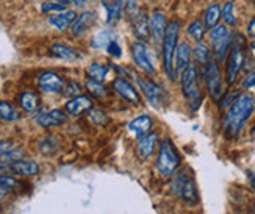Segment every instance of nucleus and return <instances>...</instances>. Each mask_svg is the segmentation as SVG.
I'll return each instance as SVG.
<instances>
[{
    "label": "nucleus",
    "instance_id": "obj_1",
    "mask_svg": "<svg viewBox=\"0 0 255 214\" xmlns=\"http://www.w3.org/2000/svg\"><path fill=\"white\" fill-rule=\"evenodd\" d=\"M255 109V99L251 94H240L224 116V134L227 139H237Z\"/></svg>",
    "mask_w": 255,
    "mask_h": 214
},
{
    "label": "nucleus",
    "instance_id": "obj_2",
    "mask_svg": "<svg viewBox=\"0 0 255 214\" xmlns=\"http://www.w3.org/2000/svg\"><path fill=\"white\" fill-rule=\"evenodd\" d=\"M182 164L180 153L174 145V142L166 138L160 144V152H158V158H157V171L161 177L169 178L172 177Z\"/></svg>",
    "mask_w": 255,
    "mask_h": 214
},
{
    "label": "nucleus",
    "instance_id": "obj_3",
    "mask_svg": "<svg viewBox=\"0 0 255 214\" xmlns=\"http://www.w3.org/2000/svg\"><path fill=\"white\" fill-rule=\"evenodd\" d=\"M179 31H180V25L179 22H169L168 27H166L164 31V38L161 42V53H163V67L166 75L169 77V80H174L175 78V71H174V53L177 49V39H179Z\"/></svg>",
    "mask_w": 255,
    "mask_h": 214
},
{
    "label": "nucleus",
    "instance_id": "obj_4",
    "mask_svg": "<svg viewBox=\"0 0 255 214\" xmlns=\"http://www.w3.org/2000/svg\"><path fill=\"white\" fill-rule=\"evenodd\" d=\"M180 83H182V93L190 100L191 109H197V107L202 104V94L199 89V71L194 64H190L186 69L180 74Z\"/></svg>",
    "mask_w": 255,
    "mask_h": 214
},
{
    "label": "nucleus",
    "instance_id": "obj_5",
    "mask_svg": "<svg viewBox=\"0 0 255 214\" xmlns=\"http://www.w3.org/2000/svg\"><path fill=\"white\" fill-rule=\"evenodd\" d=\"M172 191L177 197H180L188 205H196L199 202L196 182L186 171L175 175L174 182H172Z\"/></svg>",
    "mask_w": 255,
    "mask_h": 214
},
{
    "label": "nucleus",
    "instance_id": "obj_6",
    "mask_svg": "<svg viewBox=\"0 0 255 214\" xmlns=\"http://www.w3.org/2000/svg\"><path fill=\"white\" fill-rule=\"evenodd\" d=\"M204 77H205V85L208 89V94L212 96V99L219 100L223 97V75L219 71V64L215 60H210L204 66Z\"/></svg>",
    "mask_w": 255,
    "mask_h": 214
},
{
    "label": "nucleus",
    "instance_id": "obj_7",
    "mask_svg": "<svg viewBox=\"0 0 255 214\" xmlns=\"http://www.w3.org/2000/svg\"><path fill=\"white\" fill-rule=\"evenodd\" d=\"M138 86L142 91V94L146 96V99L149 100V104L155 108H161L166 100H168V96H166V91L158 85L155 83L150 78L146 77H136Z\"/></svg>",
    "mask_w": 255,
    "mask_h": 214
},
{
    "label": "nucleus",
    "instance_id": "obj_8",
    "mask_svg": "<svg viewBox=\"0 0 255 214\" xmlns=\"http://www.w3.org/2000/svg\"><path fill=\"white\" fill-rule=\"evenodd\" d=\"M210 39H212V46L215 50L216 58L224 61L226 56L232 47V39H230V31L226 25H216L210 31Z\"/></svg>",
    "mask_w": 255,
    "mask_h": 214
},
{
    "label": "nucleus",
    "instance_id": "obj_9",
    "mask_svg": "<svg viewBox=\"0 0 255 214\" xmlns=\"http://www.w3.org/2000/svg\"><path fill=\"white\" fill-rule=\"evenodd\" d=\"M243 66H245V50H243L241 44H237L232 41V47L229 50L227 56V74L226 80L229 85H234L238 78V74L241 72Z\"/></svg>",
    "mask_w": 255,
    "mask_h": 214
},
{
    "label": "nucleus",
    "instance_id": "obj_10",
    "mask_svg": "<svg viewBox=\"0 0 255 214\" xmlns=\"http://www.w3.org/2000/svg\"><path fill=\"white\" fill-rule=\"evenodd\" d=\"M131 58L139 69H142L146 74H150V75L155 74V64L152 61V55L144 42L136 41L131 44Z\"/></svg>",
    "mask_w": 255,
    "mask_h": 214
},
{
    "label": "nucleus",
    "instance_id": "obj_11",
    "mask_svg": "<svg viewBox=\"0 0 255 214\" xmlns=\"http://www.w3.org/2000/svg\"><path fill=\"white\" fill-rule=\"evenodd\" d=\"M38 86L46 94H60L64 91L66 82L57 72H44L38 77Z\"/></svg>",
    "mask_w": 255,
    "mask_h": 214
},
{
    "label": "nucleus",
    "instance_id": "obj_12",
    "mask_svg": "<svg viewBox=\"0 0 255 214\" xmlns=\"http://www.w3.org/2000/svg\"><path fill=\"white\" fill-rule=\"evenodd\" d=\"M113 89L124 100H127L128 104H133V105L141 104V96L138 94L136 89L133 88V85L126 80V78H123V77L116 78V80L113 82Z\"/></svg>",
    "mask_w": 255,
    "mask_h": 214
},
{
    "label": "nucleus",
    "instance_id": "obj_13",
    "mask_svg": "<svg viewBox=\"0 0 255 214\" xmlns=\"http://www.w3.org/2000/svg\"><path fill=\"white\" fill-rule=\"evenodd\" d=\"M191 55H193V49L190 47L188 42H180L177 44V49L174 53V71H175V77L180 75L183 69H186L191 63Z\"/></svg>",
    "mask_w": 255,
    "mask_h": 214
},
{
    "label": "nucleus",
    "instance_id": "obj_14",
    "mask_svg": "<svg viewBox=\"0 0 255 214\" xmlns=\"http://www.w3.org/2000/svg\"><path fill=\"white\" fill-rule=\"evenodd\" d=\"M68 120V114L63 109H50L47 112H42L36 117V123L44 128H52V127H60Z\"/></svg>",
    "mask_w": 255,
    "mask_h": 214
},
{
    "label": "nucleus",
    "instance_id": "obj_15",
    "mask_svg": "<svg viewBox=\"0 0 255 214\" xmlns=\"http://www.w3.org/2000/svg\"><path fill=\"white\" fill-rule=\"evenodd\" d=\"M158 147V133L155 131H150L149 134H146V136H142L139 141H138V155L141 160H149L150 156L155 153V150H157Z\"/></svg>",
    "mask_w": 255,
    "mask_h": 214
},
{
    "label": "nucleus",
    "instance_id": "obj_16",
    "mask_svg": "<svg viewBox=\"0 0 255 214\" xmlns=\"http://www.w3.org/2000/svg\"><path fill=\"white\" fill-rule=\"evenodd\" d=\"M152 125H153L152 117L147 114H142L139 117L133 119L127 125V128L131 136H135L136 139H141L142 136H146V134H149L152 131Z\"/></svg>",
    "mask_w": 255,
    "mask_h": 214
},
{
    "label": "nucleus",
    "instance_id": "obj_17",
    "mask_svg": "<svg viewBox=\"0 0 255 214\" xmlns=\"http://www.w3.org/2000/svg\"><path fill=\"white\" fill-rule=\"evenodd\" d=\"M149 27H150V36H152V39L157 44L163 42L164 31H166V27H168V20H166V16L163 13H160V11H155V13L149 19Z\"/></svg>",
    "mask_w": 255,
    "mask_h": 214
},
{
    "label": "nucleus",
    "instance_id": "obj_18",
    "mask_svg": "<svg viewBox=\"0 0 255 214\" xmlns=\"http://www.w3.org/2000/svg\"><path fill=\"white\" fill-rule=\"evenodd\" d=\"M91 108H93V100L88 96H83V94L71 99L64 107V109L68 111V114H71V116H80Z\"/></svg>",
    "mask_w": 255,
    "mask_h": 214
},
{
    "label": "nucleus",
    "instance_id": "obj_19",
    "mask_svg": "<svg viewBox=\"0 0 255 214\" xmlns=\"http://www.w3.org/2000/svg\"><path fill=\"white\" fill-rule=\"evenodd\" d=\"M133 33L135 36L144 42L150 38V27H149V17L142 13V11H138V13L133 16Z\"/></svg>",
    "mask_w": 255,
    "mask_h": 214
},
{
    "label": "nucleus",
    "instance_id": "obj_20",
    "mask_svg": "<svg viewBox=\"0 0 255 214\" xmlns=\"http://www.w3.org/2000/svg\"><path fill=\"white\" fill-rule=\"evenodd\" d=\"M11 172L19 177H33L39 174V164L33 160H19L9 166Z\"/></svg>",
    "mask_w": 255,
    "mask_h": 214
},
{
    "label": "nucleus",
    "instance_id": "obj_21",
    "mask_svg": "<svg viewBox=\"0 0 255 214\" xmlns=\"http://www.w3.org/2000/svg\"><path fill=\"white\" fill-rule=\"evenodd\" d=\"M79 17V14L75 13V11L69 9V11H63V13L60 14H55L49 19V24L53 27V28H57V30H66V28H69L72 27V24L75 22V19Z\"/></svg>",
    "mask_w": 255,
    "mask_h": 214
},
{
    "label": "nucleus",
    "instance_id": "obj_22",
    "mask_svg": "<svg viewBox=\"0 0 255 214\" xmlns=\"http://www.w3.org/2000/svg\"><path fill=\"white\" fill-rule=\"evenodd\" d=\"M96 20H97V16L93 13V11H85L83 14H80L79 17L75 19V22H74L72 27H71V31L74 33L75 36L83 35V33L88 28H90Z\"/></svg>",
    "mask_w": 255,
    "mask_h": 214
},
{
    "label": "nucleus",
    "instance_id": "obj_23",
    "mask_svg": "<svg viewBox=\"0 0 255 214\" xmlns=\"http://www.w3.org/2000/svg\"><path fill=\"white\" fill-rule=\"evenodd\" d=\"M50 53L55 58L66 60V61H74L79 58V52L69 46H66V44H53L50 47Z\"/></svg>",
    "mask_w": 255,
    "mask_h": 214
},
{
    "label": "nucleus",
    "instance_id": "obj_24",
    "mask_svg": "<svg viewBox=\"0 0 255 214\" xmlns=\"http://www.w3.org/2000/svg\"><path fill=\"white\" fill-rule=\"evenodd\" d=\"M86 74H88V77H90V80L102 83L110 74V67L102 64V63H91L90 66H88Z\"/></svg>",
    "mask_w": 255,
    "mask_h": 214
},
{
    "label": "nucleus",
    "instance_id": "obj_25",
    "mask_svg": "<svg viewBox=\"0 0 255 214\" xmlns=\"http://www.w3.org/2000/svg\"><path fill=\"white\" fill-rule=\"evenodd\" d=\"M19 105L24 111L33 112V111H36V108L39 107V99H38V96L35 93L25 91V93H22L20 97H19Z\"/></svg>",
    "mask_w": 255,
    "mask_h": 214
},
{
    "label": "nucleus",
    "instance_id": "obj_26",
    "mask_svg": "<svg viewBox=\"0 0 255 214\" xmlns=\"http://www.w3.org/2000/svg\"><path fill=\"white\" fill-rule=\"evenodd\" d=\"M0 119L6 122H14L19 119V111L9 102L2 100V102H0Z\"/></svg>",
    "mask_w": 255,
    "mask_h": 214
},
{
    "label": "nucleus",
    "instance_id": "obj_27",
    "mask_svg": "<svg viewBox=\"0 0 255 214\" xmlns=\"http://www.w3.org/2000/svg\"><path fill=\"white\" fill-rule=\"evenodd\" d=\"M193 56H194L196 63L201 64V66H205L210 60H212V53H210L208 47L202 42H199L197 46L193 49Z\"/></svg>",
    "mask_w": 255,
    "mask_h": 214
},
{
    "label": "nucleus",
    "instance_id": "obj_28",
    "mask_svg": "<svg viewBox=\"0 0 255 214\" xmlns=\"http://www.w3.org/2000/svg\"><path fill=\"white\" fill-rule=\"evenodd\" d=\"M205 31H207V27L201 20H194L190 24V27H188V35L197 42H202V39L205 36Z\"/></svg>",
    "mask_w": 255,
    "mask_h": 214
},
{
    "label": "nucleus",
    "instance_id": "obj_29",
    "mask_svg": "<svg viewBox=\"0 0 255 214\" xmlns=\"http://www.w3.org/2000/svg\"><path fill=\"white\" fill-rule=\"evenodd\" d=\"M219 19H221V8H219V5L208 6V9L205 11V27L207 28L216 27Z\"/></svg>",
    "mask_w": 255,
    "mask_h": 214
},
{
    "label": "nucleus",
    "instance_id": "obj_30",
    "mask_svg": "<svg viewBox=\"0 0 255 214\" xmlns=\"http://www.w3.org/2000/svg\"><path fill=\"white\" fill-rule=\"evenodd\" d=\"M22 156H24L22 149H9L3 155H0V166H11L13 163L22 160Z\"/></svg>",
    "mask_w": 255,
    "mask_h": 214
},
{
    "label": "nucleus",
    "instance_id": "obj_31",
    "mask_svg": "<svg viewBox=\"0 0 255 214\" xmlns=\"http://www.w3.org/2000/svg\"><path fill=\"white\" fill-rule=\"evenodd\" d=\"M112 36H113V33L110 31V30H104L101 33H97V35L91 41V47L93 49H104V47H107L108 44H110V41H113Z\"/></svg>",
    "mask_w": 255,
    "mask_h": 214
},
{
    "label": "nucleus",
    "instance_id": "obj_32",
    "mask_svg": "<svg viewBox=\"0 0 255 214\" xmlns=\"http://www.w3.org/2000/svg\"><path fill=\"white\" fill-rule=\"evenodd\" d=\"M221 17L226 20V24L234 27L237 25V16H235V5L234 2H226V5L221 9Z\"/></svg>",
    "mask_w": 255,
    "mask_h": 214
},
{
    "label": "nucleus",
    "instance_id": "obj_33",
    "mask_svg": "<svg viewBox=\"0 0 255 214\" xmlns=\"http://www.w3.org/2000/svg\"><path fill=\"white\" fill-rule=\"evenodd\" d=\"M123 13H124V11H123V8H121L118 0H116V2H113V3L107 5V22H108V24H113V22L121 19Z\"/></svg>",
    "mask_w": 255,
    "mask_h": 214
},
{
    "label": "nucleus",
    "instance_id": "obj_34",
    "mask_svg": "<svg viewBox=\"0 0 255 214\" xmlns=\"http://www.w3.org/2000/svg\"><path fill=\"white\" fill-rule=\"evenodd\" d=\"M86 89H88V93L96 99H102L107 94V89L101 82H94V80H90V78L86 80Z\"/></svg>",
    "mask_w": 255,
    "mask_h": 214
},
{
    "label": "nucleus",
    "instance_id": "obj_35",
    "mask_svg": "<svg viewBox=\"0 0 255 214\" xmlns=\"http://www.w3.org/2000/svg\"><path fill=\"white\" fill-rule=\"evenodd\" d=\"M58 141H57V138H52V136H49V138H44L42 141H41V144H39V149H41V152L42 153H55L58 150Z\"/></svg>",
    "mask_w": 255,
    "mask_h": 214
},
{
    "label": "nucleus",
    "instance_id": "obj_36",
    "mask_svg": "<svg viewBox=\"0 0 255 214\" xmlns=\"http://www.w3.org/2000/svg\"><path fill=\"white\" fill-rule=\"evenodd\" d=\"M124 13L135 16L138 13V0H118Z\"/></svg>",
    "mask_w": 255,
    "mask_h": 214
},
{
    "label": "nucleus",
    "instance_id": "obj_37",
    "mask_svg": "<svg viewBox=\"0 0 255 214\" xmlns=\"http://www.w3.org/2000/svg\"><path fill=\"white\" fill-rule=\"evenodd\" d=\"M41 11L44 14H49V13H63V11H66V6L63 5H58V3H55V2H44L41 5Z\"/></svg>",
    "mask_w": 255,
    "mask_h": 214
},
{
    "label": "nucleus",
    "instance_id": "obj_38",
    "mask_svg": "<svg viewBox=\"0 0 255 214\" xmlns=\"http://www.w3.org/2000/svg\"><path fill=\"white\" fill-rule=\"evenodd\" d=\"M0 185H3L5 188H8L9 191H13L19 186V182L14 177H9V175H3L0 174Z\"/></svg>",
    "mask_w": 255,
    "mask_h": 214
},
{
    "label": "nucleus",
    "instance_id": "obj_39",
    "mask_svg": "<svg viewBox=\"0 0 255 214\" xmlns=\"http://www.w3.org/2000/svg\"><path fill=\"white\" fill-rule=\"evenodd\" d=\"M105 49H107V53L112 55L113 58H121V56H123V49H121V46H119V44L115 39L110 41V44H108Z\"/></svg>",
    "mask_w": 255,
    "mask_h": 214
},
{
    "label": "nucleus",
    "instance_id": "obj_40",
    "mask_svg": "<svg viewBox=\"0 0 255 214\" xmlns=\"http://www.w3.org/2000/svg\"><path fill=\"white\" fill-rule=\"evenodd\" d=\"M80 91H82V86L75 82H71V83H68V86H64V94L68 97H72V99L80 96Z\"/></svg>",
    "mask_w": 255,
    "mask_h": 214
},
{
    "label": "nucleus",
    "instance_id": "obj_41",
    "mask_svg": "<svg viewBox=\"0 0 255 214\" xmlns=\"http://www.w3.org/2000/svg\"><path fill=\"white\" fill-rule=\"evenodd\" d=\"M238 96H240V93H230L229 96L223 97V100H221V108H223V109H224V108H230L232 104L235 102Z\"/></svg>",
    "mask_w": 255,
    "mask_h": 214
},
{
    "label": "nucleus",
    "instance_id": "obj_42",
    "mask_svg": "<svg viewBox=\"0 0 255 214\" xmlns=\"http://www.w3.org/2000/svg\"><path fill=\"white\" fill-rule=\"evenodd\" d=\"M243 88L245 89H252V91L255 93V72L249 74L245 80H243Z\"/></svg>",
    "mask_w": 255,
    "mask_h": 214
},
{
    "label": "nucleus",
    "instance_id": "obj_43",
    "mask_svg": "<svg viewBox=\"0 0 255 214\" xmlns=\"http://www.w3.org/2000/svg\"><path fill=\"white\" fill-rule=\"evenodd\" d=\"M90 117L94 123H102V120H105V112L101 109H94V111H91Z\"/></svg>",
    "mask_w": 255,
    "mask_h": 214
},
{
    "label": "nucleus",
    "instance_id": "obj_44",
    "mask_svg": "<svg viewBox=\"0 0 255 214\" xmlns=\"http://www.w3.org/2000/svg\"><path fill=\"white\" fill-rule=\"evenodd\" d=\"M9 149H13V142L11 141H0V155H3Z\"/></svg>",
    "mask_w": 255,
    "mask_h": 214
},
{
    "label": "nucleus",
    "instance_id": "obj_45",
    "mask_svg": "<svg viewBox=\"0 0 255 214\" xmlns=\"http://www.w3.org/2000/svg\"><path fill=\"white\" fill-rule=\"evenodd\" d=\"M248 33H249V35H252V36H255V16H254V19H252V20L249 22Z\"/></svg>",
    "mask_w": 255,
    "mask_h": 214
},
{
    "label": "nucleus",
    "instance_id": "obj_46",
    "mask_svg": "<svg viewBox=\"0 0 255 214\" xmlns=\"http://www.w3.org/2000/svg\"><path fill=\"white\" fill-rule=\"evenodd\" d=\"M9 193H11V191L8 188H5L3 185H0V199H5Z\"/></svg>",
    "mask_w": 255,
    "mask_h": 214
},
{
    "label": "nucleus",
    "instance_id": "obj_47",
    "mask_svg": "<svg viewBox=\"0 0 255 214\" xmlns=\"http://www.w3.org/2000/svg\"><path fill=\"white\" fill-rule=\"evenodd\" d=\"M52 2L58 3V5H63V6H68L71 3V0H52Z\"/></svg>",
    "mask_w": 255,
    "mask_h": 214
},
{
    "label": "nucleus",
    "instance_id": "obj_48",
    "mask_svg": "<svg viewBox=\"0 0 255 214\" xmlns=\"http://www.w3.org/2000/svg\"><path fill=\"white\" fill-rule=\"evenodd\" d=\"M72 2H74L77 6H83V5H86L88 2H90V0H72Z\"/></svg>",
    "mask_w": 255,
    "mask_h": 214
},
{
    "label": "nucleus",
    "instance_id": "obj_49",
    "mask_svg": "<svg viewBox=\"0 0 255 214\" xmlns=\"http://www.w3.org/2000/svg\"><path fill=\"white\" fill-rule=\"evenodd\" d=\"M251 185H252V188H254V191H255V172L251 175Z\"/></svg>",
    "mask_w": 255,
    "mask_h": 214
},
{
    "label": "nucleus",
    "instance_id": "obj_50",
    "mask_svg": "<svg viewBox=\"0 0 255 214\" xmlns=\"http://www.w3.org/2000/svg\"><path fill=\"white\" fill-rule=\"evenodd\" d=\"M251 50H252V53L255 55V39L252 41V44H251Z\"/></svg>",
    "mask_w": 255,
    "mask_h": 214
},
{
    "label": "nucleus",
    "instance_id": "obj_51",
    "mask_svg": "<svg viewBox=\"0 0 255 214\" xmlns=\"http://www.w3.org/2000/svg\"><path fill=\"white\" fill-rule=\"evenodd\" d=\"M104 2H108V0H104Z\"/></svg>",
    "mask_w": 255,
    "mask_h": 214
},
{
    "label": "nucleus",
    "instance_id": "obj_52",
    "mask_svg": "<svg viewBox=\"0 0 255 214\" xmlns=\"http://www.w3.org/2000/svg\"><path fill=\"white\" fill-rule=\"evenodd\" d=\"M0 210H2V207H0Z\"/></svg>",
    "mask_w": 255,
    "mask_h": 214
}]
</instances>
